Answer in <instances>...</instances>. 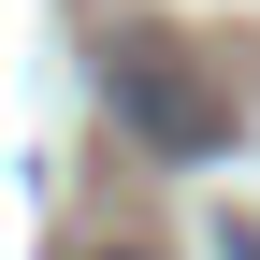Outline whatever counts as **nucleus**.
I'll return each instance as SVG.
<instances>
[{"label": "nucleus", "mask_w": 260, "mask_h": 260, "mask_svg": "<svg viewBox=\"0 0 260 260\" xmlns=\"http://www.w3.org/2000/svg\"><path fill=\"white\" fill-rule=\"evenodd\" d=\"M102 102L145 130L159 159H217V145H232V102H203V87H188L159 44H116V58H102Z\"/></svg>", "instance_id": "obj_1"}, {"label": "nucleus", "mask_w": 260, "mask_h": 260, "mask_svg": "<svg viewBox=\"0 0 260 260\" xmlns=\"http://www.w3.org/2000/svg\"><path fill=\"white\" fill-rule=\"evenodd\" d=\"M217 260H260V232H246V217H217Z\"/></svg>", "instance_id": "obj_2"}]
</instances>
